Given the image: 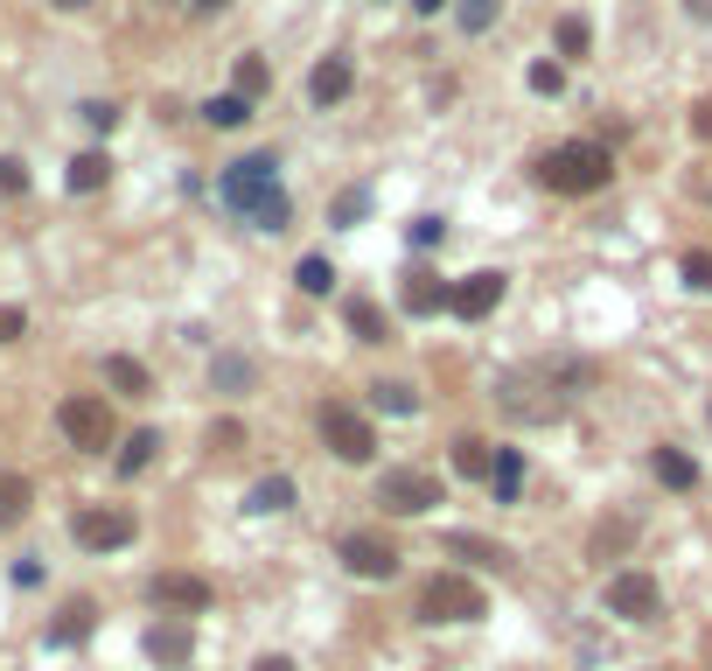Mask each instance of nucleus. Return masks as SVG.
Instances as JSON below:
<instances>
[{
	"mask_svg": "<svg viewBox=\"0 0 712 671\" xmlns=\"http://www.w3.org/2000/svg\"><path fill=\"white\" fill-rule=\"evenodd\" d=\"M342 567H350L357 581H392L398 573V546L384 539V532H350V539H342Z\"/></svg>",
	"mask_w": 712,
	"mask_h": 671,
	"instance_id": "10",
	"label": "nucleus"
},
{
	"mask_svg": "<svg viewBox=\"0 0 712 671\" xmlns=\"http://www.w3.org/2000/svg\"><path fill=\"white\" fill-rule=\"evenodd\" d=\"M454 469H461V476H475V483H489V469H496V448H489L483 434H461V440H454Z\"/></svg>",
	"mask_w": 712,
	"mask_h": 671,
	"instance_id": "19",
	"label": "nucleus"
},
{
	"mask_svg": "<svg viewBox=\"0 0 712 671\" xmlns=\"http://www.w3.org/2000/svg\"><path fill=\"white\" fill-rule=\"evenodd\" d=\"M587 43H594L587 22H580V14H566V22H560V56H587Z\"/></svg>",
	"mask_w": 712,
	"mask_h": 671,
	"instance_id": "33",
	"label": "nucleus"
},
{
	"mask_svg": "<svg viewBox=\"0 0 712 671\" xmlns=\"http://www.w3.org/2000/svg\"><path fill=\"white\" fill-rule=\"evenodd\" d=\"M56 8H64V14H77V8H91V0H56Z\"/></svg>",
	"mask_w": 712,
	"mask_h": 671,
	"instance_id": "45",
	"label": "nucleus"
},
{
	"mask_svg": "<svg viewBox=\"0 0 712 671\" xmlns=\"http://www.w3.org/2000/svg\"><path fill=\"white\" fill-rule=\"evenodd\" d=\"M629 539H636V525H629V517H601V525H594V539H587V552H594V560H614Z\"/></svg>",
	"mask_w": 712,
	"mask_h": 671,
	"instance_id": "24",
	"label": "nucleus"
},
{
	"mask_svg": "<svg viewBox=\"0 0 712 671\" xmlns=\"http://www.w3.org/2000/svg\"><path fill=\"white\" fill-rule=\"evenodd\" d=\"M608 176H614V161H608L601 141H566L538 161V182H545L552 197H594V189H608Z\"/></svg>",
	"mask_w": 712,
	"mask_h": 671,
	"instance_id": "3",
	"label": "nucleus"
},
{
	"mask_svg": "<svg viewBox=\"0 0 712 671\" xmlns=\"http://www.w3.org/2000/svg\"><path fill=\"white\" fill-rule=\"evenodd\" d=\"M412 8H419V14H440V0H412Z\"/></svg>",
	"mask_w": 712,
	"mask_h": 671,
	"instance_id": "47",
	"label": "nucleus"
},
{
	"mask_svg": "<svg viewBox=\"0 0 712 671\" xmlns=\"http://www.w3.org/2000/svg\"><path fill=\"white\" fill-rule=\"evenodd\" d=\"M84 120L99 126V133H112V126H120V105H99V99H91V105H84Z\"/></svg>",
	"mask_w": 712,
	"mask_h": 671,
	"instance_id": "39",
	"label": "nucleus"
},
{
	"mask_svg": "<svg viewBox=\"0 0 712 671\" xmlns=\"http://www.w3.org/2000/svg\"><path fill=\"white\" fill-rule=\"evenodd\" d=\"M56 427H64V440H70V448H84V455H105L112 434H120V427H112V406H105V399H91V392H70L64 406H56Z\"/></svg>",
	"mask_w": 712,
	"mask_h": 671,
	"instance_id": "5",
	"label": "nucleus"
},
{
	"mask_svg": "<svg viewBox=\"0 0 712 671\" xmlns=\"http://www.w3.org/2000/svg\"><path fill=\"white\" fill-rule=\"evenodd\" d=\"M483 588L468 581V573H433L427 588H419V623H475L483 616Z\"/></svg>",
	"mask_w": 712,
	"mask_h": 671,
	"instance_id": "4",
	"label": "nucleus"
},
{
	"mask_svg": "<svg viewBox=\"0 0 712 671\" xmlns=\"http://www.w3.org/2000/svg\"><path fill=\"white\" fill-rule=\"evenodd\" d=\"M252 671H294V664H286V658H259Z\"/></svg>",
	"mask_w": 712,
	"mask_h": 671,
	"instance_id": "44",
	"label": "nucleus"
},
{
	"mask_svg": "<svg viewBox=\"0 0 712 671\" xmlns=\"http://www.w3.org/2000/svg\"><path fill=\"white\" fill-rule=\"evenodd\" d=\"M377 504L392 511V517H427V511L440 504V476H433V469H384Z\"/></svg>",
	"mask_w": 712,
	"mask_h": 671,
	"instance_id": "8",
	"label": "nucleus"
},
{
	"mask_svg": "<svg viewBox=\"0 0 712 671\" xmlns=\"http://www.w3.org/2000/svg\"><path fill=\"white\" fill-rule=\"evenodd\" d=\"M91 616H99L91 602H70V608H64V623L49 629V644H84V637H91Z\"/></svg>",
	"mask_w": 712,
	"mask_h": 671,
	"instance_id": "26",
	"label": "nucleus"
},
{
	"mask_svg": "<svg viewBox=\"0 0 712 671\" xmlns=\"http://www.w3.org/2000/svg\"><path fill=\"white\" fill-rule=\"evenodd\" d=\"M294 287H301V294H329V287H336V266L321 259V253H307V259L294 266Z\"/></svg>",
	"mask_w": 712,
	"mask_h": 671,
	"instance_id": "25",
	"label": "nucleus"
},
{
	"mask_svg": "<svg viewBox=\"0 0 712 671\" xmlns=\"http://www.w3.org/2000/svg\"><path fill=\"white\" fill-rule=\"evenodd\" d=\"M649 469H657L664 490H691V483H699V462H691L685 448H657V455H649Z\"/></svg>",
	"mask_w": 712,
	"mask_h": 671,
	"instance_id": "17",
	"label": "nucleus"
},
{
	"mask_svg": "<svg viewBox=\"0 0 712 671\" xmlns=\"http://www.w3.org/2000/svg\"><path fill=\"white\" fill-rule=\"evenodd\" d=\"M685 287H699V294H712V253H685Z\"/></svg>",
	"mask_w": 712,
	"mask_h": 671,
	"instance_id": "34",
	"label": "nucleus"
},
{
	"mask_svg": "<svg viewBox=\"0 0 712 671\" xmlns=\"http://www.w3.org/2000/svg\"><path fill=\"white\" fill-rule=\"evenodd\" d=\"M580 385H587V364H517V371L496 378V406L517 427H552V420H566V399Z\"/></svg>",
	"mask_w": 712,
	"mask_h": 671,
	"instance_id": "1",
	"label": "nucleus"
},
{
	"mask_svg": "<svg viewBox=\"0 0 712 671\" xmlns=\"http://www.w3.org/2000/svg\"><path fill=\"white\" fill-rule=\"evenodd\" d=\"M105 182H112V155H99V147H91V155L70 161V189H77V197H91V189H105Z\"/></svg>",
	"mask_w": 712,
	"mask_h": 671,
	"instance_id": "23",
	"label": "nucleus"
},
{
	"mask_svg": "<svg viewBox=\"0 0 712 671\" xmlns=\"http://www.w3.org/2000/svg\"><path fill=\"white\" fill-rule=\"evenodd\" d=\"M265 85H273V70H265V64H259V56H238V99H245V105H252V99H259V91H265Z\"/></svg>",
	"mask_w": 712,
	"mask_h": 671,
	"instance_id": "31",
	"label": "nucleus"
},
{
	"mask_svg": "<svg viewBox=\"0 0 712 671\" xmlns=\"http://www.w3.org/2000/svg\"><path fill=\"white\" fill-rule=\"evenodd\" d=\"M371 406H384V413H419V392L412 385H371Z\"/></svg>",
	"mask_w": 712,
	"mask_h": 671,
	"instance_id": "32",
	"label": "nucleus"
},
{
	"mask_svg": "<svg viewBox=\"0 0 712 671\" xmlns=\"http://www.w3.org/2000/svg\"><path fill=\"white\" fill-rule=\"evenodd\" d=\"M691 133H699V141H712V99L691 105Z\"/></svg>",
	"mask_w": 712,
	"mask_h": 671,
	"instance_id": "42",
	"label": "nucleus"
},
{
	"mask_svg": "<svg viewBox=\"0 0 712 671\" xmlns=\"http://www.w3.org/2000/svg\"><path fill=\"white\" fill-rule=\"evenodd\" d=\"M0 189H8V197H22V189H29V168H22V161H14V155H8V161H0Z\"/></svg>",
	"mask_w": 712,
	"mask_h": 671,
	"instance_id": "38",
	"label": "nucleus"
},
{
	"mask_svg": "<svg viewBox=\"0 0 712 671\" xmlns=\"http://www.w3.org/2000/svg\"><path fill=\"white\" fill-rule=\"evenodd\" d=\"M147 594H154L161 608H182V616H196V608H210V594H217V588H210L203 573H154Z\"/></svg>",
	"mask_w": 712,
	"mask_h": 671,
	"instance_id": "12",
	"label": "nucleus"
},
{
	"mask_svg": "<svg viewBox=\"0 0 712 671\" xmlns=\"http://www.w3.org/2000/svg\"><path fill=\"white\" fill-rule=\"evenodd\" d=\"M22 329H29V315H22V309H0V343H14Z\"/></svg>",
	"mask_w": 712,
	"mask_h": 671,
	"instance_id": "41",
	"label": "nucleus"
},
{
	"mask_svg": "<svg viewBox=\"0 0 712 671\" xmlns=\"http://www.w3.org/2000/svg\"><path fill=\"white\" fill-rule=\"evenodd\" d=\"M70 532H77V546H84V552H120V546H133L140 517L120 511V504H84L70 517Z\"/></svg>",
	"mask_w": 712,
	"mask_h": 671,
	"instance_id": "7",
	"label": "nucleus"
},
{
	"mask_svg": "<svg viewBox=\"0 0 712 671\" xmlns=\"http://www.w3.org/2000/svg\"><path fill=\"white\" fill-rule=\"evenodd\" d=\"M203 120H210V126H245V120H252V105H245L238 91H224V99L203 105Z\"/></svg>",
	"mask_w": 712,
	"mask_h": 671,
	"instance_id": "28",
	"label": "nucleus"
},
{
	"mask_svg": "<svg viewBox=\"0 0 712 671\" xmlns=\"http://www.w3.org/2000/svg\"><path fill=\"white\" fill-rule=\"evenodd\" d=\"M398 301H406V315H440V309H448V280L427 273V266H412L406 287H398Z\"/></svg>",
	"mask_w": 712,
	"mask_h": 671,
	"instance_id": "13",
	"label": "nucleus"
},
{
	"mask_svg": "<svg viewBox=\"0 0 712 671\" xmlns=\"http://www.w3.org/2000/svg\"><path fill=\"white\" fill-rule=\"evenodd\" d=\"M189 644H196V637H189V623H154L147 629V658L154 664H189Z\"/></svg>",
	"mask_w": 712,
	"mask_h": 671,
	"instance_id": "16",
	"label": "nucleus"
},
{
	"mask_svg": "<svg viewBox=\"0 0 712 671\" xmlns=\"http://www.w3.org/2000/svg\"><path fill=\"white\" fill-rule=\"evenodd\" d=\"M210 385L238 399V392H252V385H259V364H252V357H238V350H217V364H210Z\"/></svg>",
	"mask_w": 712,
	"mask_h": 671,
	"instance_id": "15",
	"label": "nucleus"
},
{
	"mask_svg": "<svg viewBox=\"0 0 712 671\" xmlns=\"http://www.w3.org/2000/svg\"><path fill=\"white\" fill-rule=\"evenodd\" d=\"M440 232H448L440 217H412V245H440Z\"/></svg>",
	"mask_w": 712,
	"mask_h": 671,
	"instance_id": "40",
	"label": "nucleus"
},
{
	"mask_svg": "<svg viewBox=\"0 0 712 671\" xmlns=\"http://www.w3.org/2000/svg\"><path fill=\"white\" fill-rule=\"evenodd\" d=\"M342 322H350L357 343H384V336H392V329H384V315H377V301H363V294L342 301Z\"/></svg>",
	"mask_w": 712,
	"mask_h": 671,
	"instance_id": "20",
	"label": "nucleus"
},
{
	"mask_svg": "<svg viewBox=\"0 0 712 671\" xmlns=\"http://www.w3.org/2000/svg\"><path fill=\"white\" fill-rule=\"evenodd\" d=\"M189 8H196V14H210V8H224V0H189Z\"/></svg>",
	"mask_w": 712,
	"mask_h": 671,
	"instance_id": "46",
	"label": "nucleus"
},
{
	"mask_svg": "<svg viewBox=\"0 0 712 671\" xmlns=\"http://www.w3.org/2000/svg\"><path fill=\"white\" fill-rule=\"evenodd\" d=\"M315 427H321V440L342 455V462H371L377 455V434H371V420H363L357 406H342V399H329V406L315 413Z\"/></svg>",
	"mask_w": 712,
	"mask_h": 671,
	"instance_id": "6",
	"label": "nucleus"
},
{
	"mask_svg": "<svg viewBox=\"0 0 712 671\" xmlns=\"http://www.w3.org/2000/svg\"><path fill=\"white\" fill-rule=\"evenodd\" d=\"M154 448H161V434H133L126 448H120V476H140L154 462Z\"/></svg>",
	"mask_w": 712,
	"mask_h": 671,
	"instance_id": "30",
	"label": "nucleus"
},
{
	"mask_svg": "<svg viewBox=\"0 0 712 671\" xmlns=\"http://www.w3.org/2000/svg\"><path fill=\"white\" fill-rule=\"evenodd\" d=\"M531 91H545V99H560V91H566V70H560V64H531Z\"/></svg>",
	"mask_w": 712,
	"mask_h": 671,
	"instance_id": "36",
	"label": "nucleus"
},
{
	"mask_svg": "<svg viewBox=\"0 0 712 671\" xmlns=\"http://www.w3.org/2000/svg\"><path fill=\"white\" fill-rule=\"evenodd\" d=\"M210 448H217V455H238V448H245V427H238V420H217V427H210Z\"/></svg>",
	"mask_w": 712,
	"mask_h": 671,
	"instance_id": "37",
	"label": "nucleus"
},
{
	"mask_svg": "<svg viewBox=\"0 0 712 671\" xmlns=\"http://www.w3.org/2000/svg\"><path fill=\"white\" fill-rule=\"evenodd\" d=\"M245 511H294V476H259Z\"/></svg>",
	"mask_w": 712,
	"mask_h": 671,
	"instance_id": "22",
	"label": "nucleus"
},
{
	"mask_svg": "<svg viewBox=\"0 0 712 671\" xmlns=\"http://www.w3.org/2000/svg\"><path fill=\"white\" fill-rule=\"evenodd\" d=\"M105 378H112V385H120V392L147 399V371H140V364H133V357H105Z\"/></svg>",
	"mask_w": 712,
	"mask_h": 671,
	"instance_id": "29",
	"label": "nucleus"
},
{
	"mask_svg": "<svg viewBox=\"0 0 712 671\" xmlns=\"http://www.w3.org/2000/svg\"><path fill=\"white\" fill-rule=\"evenodd\" d=\"M517 483H524V455H517V448H496V469H489L496 504H517Z\"/></svg>",
	"mask_w": 712,
	"mask_h": 671,
	"instance_id": "21",
	"label": "nucleus"
},
{
	"mask_svg": "<svg viewBox=\"0 0 712 671\" xmlns=\"http://www.w3.org/2000/svg\"><path fill=\"white\" fill-rule=\"evenodd\" d=\"M685 14L691 22H712V0H685Z\"/></svg>",
	"mask_w": 712,
	"mask_h": 671,
	"instance_id": "43",
	"label": "nucleus"
},
{
	"mask_svg": "<svg viewBox=\"0 0 712 671\" xmlns=\"http://www.w3.org/2000/svg\"><path fill=\"white\" fill-rule=\"evenodd\" d=\"M350 85H357L350 56H321L315 78H307V99H315V105H336V99H350Z\"/></svg>",
	"mask_w": 712,
	"mask_h": 671,
	"instance_id": "14",
	"label": "nucleus"
},
{
	"mask_svg": "<svg viewBox=\"0 0 712 671\" xmlns=\"http://www.w3.org/2000/svg\"><path fill=\"white\" fill-rule=\"evenodd\" d=\"M504 287H510V273H468L461 287H448V309H454L461 322H483V315H496Z\"/></svg>",
	"mask_w": 712,
	"mask_h": 671,
	"instance_id": "11",
	"label": "nucleus"
},
{
	"mask_svg": "<svg viewBox=\"0 0 712 671\" xmlns=\"http://www.w3.org/2000/svg\"><path fill=\"white\" fill-rule=\"evenodd\" d=\"M608 616H622V623H657V616H664V588L649 581V573H614V581H608Z\"/></svg>",
	"mask_w": 712,
	"mask_h": 671,
	"instance_id": "9",
	"label": "nucleus"
},
{
	"mask_svg": "<svg viewBox=\"0 0 712 671\" xmlns=\"http://www.w3.org/2000/svg\"><path fill=\"white\" fill-rule=\"evenodd\" d=\"M35 504V490H29V476H14V469H0V532L8 525H22Z\"/></svg>",
	"mask_w": 712,
	"mask_h": 671,
	"instance_id": "18",
	"label": "nucleus"
},
{
	"mask_svg": "<svg viewBox=\"0 0 712 671\" xmlns=\"http://www.w3.org/2000/svg\"><path fill=\"white\" fill-rule=\"evenodd\" d=\"M496 22V0H461V29H468V35H483Z\"/></svg>",
	"mask_w": 712,
	"mask_h": 671,
	"instance_id": "35",
	"label": "nucleus"
},
{
	"mask_svg": "<svg viewBox=\"0 0 712 671\" xmlns=\"http://www.w3.org/2000/svg\"><path fill=\"white\" fill-rule=\"evenodd\" d=\"M448 552H461V560H483V567H504L510 552L504 546H489V539H475V532H454L448 539Z\"/></svg>",
	"mask_w": 712,
	"mask_h": 671,
	"instance_id": "27",
	"label": "nucleus"
},
{
	"mask_svg": "<svg viewBox=\"0 0 712 671\" xmlns=\"http://www.w3.org/2000/svg\"><path fill=\"white\" fill-rule=\"evenodd\" d=\"M273 155H245V161H230L224 168V182H217V197L230 210H245V217L259 224V232H286V197H280V176H273Z\"/></svg>",
	"mask_w": 712,
	"mask_h": 671,
	"instance_id": "2",
	"label": "nucleus"
}]
</instances>
